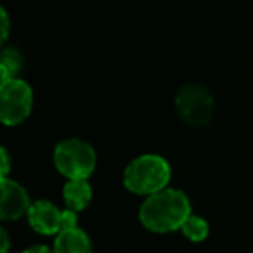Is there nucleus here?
Listing matches in <instances>:
<instances>
[{
    "label": "nucleus",
    "mask_w": 253,
    "mask_h": 253,
    "mask_svg": "<svg viewBox=\"0 0 253 253\" xmlns=\"http://www.w3.org/2000/svg\"><path fill=\"white\" fill-rule=\"evenodd\" d=\"M189 215V198L182 191L167 187L146 198L139 210V220L153 232H173L177 229H182Z\"/></svg>",
    "instance_id": "f257e3e1"
},
{
    "label": "nucleus",
    "mask_w": 253,
    "mask_h": 253,
    "mask_svg": "<svg viewBox=\"0 0 253 253\" xmlns=\"http://www.w3.org/2000/svg\"><path fill=\"white\" fill-rule=\"evenodd\" d=\"M172 177L170 165L160 155H141L132 160L123 173V184L130 193L139 196H153L160 191L167 189Z\"/></svg>",
    "instance_id": "f03ea898"
},
{
    "label": "nucleus",
    "mask_w": 253,
    "mask_h": 253,
    "mask_svg": "<svg viewBox=\"0 0 253 253\" xmlns=\"http://www.w3.org/2000/svg\"><path fill=\"white\" fill-rule=\"evenodd\" d=\"M97 155L84 139H64L54 148V165L68 180H87L94 173Z\"/></svg>",
    "instance_id": "7ed1b4c3"
},
{
    "label": "nucleus",
    "mask_w": 253,
    "mask_h": 253,
    "mask_svg": "<svg viewBox=\"0 0 253 253\" xmlns=\"http://www.w3.org/2000/svg\"><path fill=\"white\" fill-rule=\"evenodd\" d=\"M33 90L25 80L12 78L0 85V120L7 126L19 125L32 113Z\"/></svg>",
    "instance_id": "20e7f679"
},
{
    "label": "nucleus",
    "mask_w": 253,
    "mask_h": 253,
    "mask_svg": "<svg viewBox=\"0 0 253 253\" xmlns=\"http://www.w3.org/2000/svg\"><path fill=\"white\" fill-rule=\"evenodd\" d=\"M175 108L187 125L203 126L213 116L215 102L207 87L200 84H187L177 94Z\"/></svg>",
    "instance_id": "39448f33"
},
{
    "label": "nucleus",
    "mask_w": 253,
    "mask_h": 253,
    "mask_svg": "<svg viewBox=\"0 0 253 253\" xmlns=\"http://www.w3.org/2000/svg\"><path fill=\"white\" fill-rule=\"evenodd\" d=\"M28 191L12 179H2V196H0V217L2 220H18L30 211Z\"/></svg>",
    "instance_id": "423d86ee"
},
{
    "label": "nucleus",
    "mask_w": 253,
    "mask_h": 253,
    "mask_svg": "<svg viewBox=\"0 0 253 253\" xmlns=\"http://www.w3.org/2000/svg\"><path fill=\"white\" fill-rule=\"evenodd\" d=\"M28 222L37 232L45 236L59 234L63 231V210L47 200L32 203L28 211Z\"/></svg>",
    "instance_id": "0eeeda50"
},
{
    "label": "nucleus",
    "mask_w": 253,
    "mask_h": 253,
    "mask_svg": "<svg viewBox=\"0 0 253 253\" xmlns=\"http://www.w3.org/2000/svg\"><path fill=\"white\" fill-rule=\"evenodd\" d=\"M54 253H92V245L87 232L80 227L63 231L56 236L54 241Z\"/></svg>",
    "instance_id": "6e6552de"
},
{
    "label": "nucleus",
    "mask_w": 253,
    "mask_h": 253,
    "mask_svg": "<svg viewBox=\"0 0 253 253\" xmlns=\"http://www.w3.org/2000/svg\"><path fill=\"white\" fill-rule=\"evenodd\" d=\"M63 198L66 208L73 211H82L90 203L92 187L87 180H68L63 187Z\"/></svg>",
    "instance_id": "1a4fd4ad"
},
{
    "label": "nucleus",
    "mask_w": 253,
    "mask_h": 253,
    "mask_svg": "<svg viewBox=\"0 0 253 253\" xmlns=\"http://www.w3.org/2000/svg\"><path fill=\"white\" fill-rule=\"evenodd\" d=\"M21 54L16 49H4L2 50V61H0V85L5 82L18 78V71L21 70Z\"/></svg>",
    "instance_id": "9d476101"
},
{
    "label": "nucleus",
    "mask_w": 253,
    "mask_h": 253,
    "mask_svg": "<svg viewBox=\"0 0 253 253\" xmlns=\"http://www.w3.org/2000/svg\"><path fill=\"white\" fill-rule=\"evenodd\" d=\"M182 234L186 236L189 241L193 243H200V241H205L208 238V232H210V227H208V222L205 220L203 217L200 215H189L186 222L182 225Z\"/></svg>",
    "instance_id": "9b49d317"
},
{
    "label": "nucleus",
    "mask_w": 253,
    "mask_h": 253,
    "mask_svg": "<svg viewBox=\"0 0 253 253\" xmlns=\"http://www.w3.org/2000/svg\"><path fill=\"white\" fill-rule=\"evenodd\" d=\"M2 179H7V173L11 170V162H9V153L5 148H2Z\"/></svg>",
    "instance_id": "f8f14e48"
},
{
    "label": "nucleus",
    "mask_w": 253,
    "mask_h": 253,
    "mask_svg": "<svg viewBox=\"0 0 253 253\" xmlns=\"http://www.w3.org/2000/svg\"><path fill=\"white\" fill-rule=\"evenodd\" d=\"M0 18H2V40L7 39L9 35V18H7V12H5V9H2L0 11Z\"/></svg>",
    "instance_id": "ddd939ff"
},
{
    "label": "nucleus",
    "mask_w": 253,
    "mask_h": 253,
    "mask_svg": "<svg viewBox=\"0 0 253 253\" xmlns=\"http://www.w3.org/2000/svg\"><path fill=\"white\" fill-rule=\"evenodd\" d=\"M23 253H54L50 248H47L45 245H35V246H30V248H26Z\"/></svg>",
    "instance_id": "4468645a"
},
{
    "label": "nucleus",
    "mask_w": 253,
    "mask_h": 253,
    "mask_svg": "<svg viewBox=\"0 0 253 253\" xmlns=\"http://www.w3.org/2000/svg\"><path fill=\"white\" fill-rule=\"evenodd\" d=\"M0 238H2V250H0V252L7 253L9 252V234H7V231H5V229H2V231H0Z\"/></svg>",
    "instance_id": "2eb2a0df"
}]
</instances>
